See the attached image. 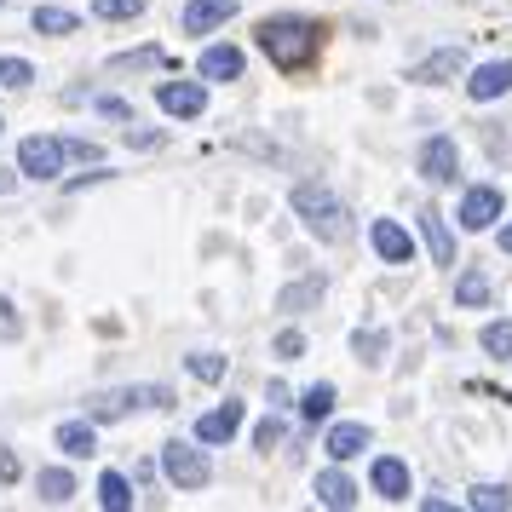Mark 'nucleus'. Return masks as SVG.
<instances>
[{"label":"nucleus","mask_w":512,"mask_h":512,"mask_svg":"<svg viewBox=\"0 0 512 512\" xmlns=\"http://www.w3.org/2000/svg\"><path fill=\"white\" fill-rule=\"evenodd\" d=\"M317 41H323V29L311 18H265L259 24V47L277 70H305L317 58Z\"/></svg>","instance_id":"nucleus-1"},{"label":"nucleus","mask_w":512,"mask_h":512,"mask_svg":"<svg viewBox=\"0 0 512 512\" xmlns=\"http://www.w3.org/2000/svg\"><path fill=\"white\" fill-rule=\"evenodd\" d=\"M294 213L305 219V231L317 236V242H346L351 219H346V202L334 196V190L323 185V179H305V185H294Z\"/></svg>","instance_id":"nucleus-2"},{"label":"nucleus","mask_w":512,"mask_h":512,"mask_svg":"<svg viewBox=\"0 0 512 512\" xmlns=\"http://www.w3.org/2000/svg\"><path fill=\"white\" fill-rule=\"evenodd\" d=\"M162 466H167V478L179 489H202L213 478V466H208V455L196 449V443H185V438H173V443H162Z\"/></svg>","instance_id":"nucleus-3"},{"label":"nucleus","mask_w":512,"mask_h":512,"mask_svg":"<svg viewBox=\"0 0 512 512\" xmlns=\"http://www.w3.org/2000/svg\"><path fill=\"white\" fill-rule=\"evenodd\" d=\"M18 173H29V179H58L64 173V139H24L18 144Z\"/></svg>","instance_id":"nucleus-4"},{"label":"nucleus","mask_w":512,"mask_h":512,"mask_svg":"<svg viewBox=\"0 0 512 512\" xmlns=\"http://www.w3.org/2000/svg\"><path fill=\"white\" fill-rule=\"evenodd\" d=\"M156 104H162L167 116H202L208 110V93H202V81H162L156 87Z\"/></svg>","instance_id":"nucleus-5"},{"label":"nucleus","mask_w":512,"mask_h":512,"mask_svg":"<svg viewBox=\"0 0 512 512\" xmlns=\"http://www.w3.org/2000/svg\"><path fill=\"white\" fill-rule=\"evenodd\" d=\"M420 173H426L432 185H455V179H461L455 139H426V150H420Z\"/></svg>","instance_id":"nucleus-6"},{"label":"nucleus","mask_w":512,"mask_h":512,"mask_svg":"<svg viewBox=\"0 0 512 512\" xmlns=\"http://www.w3.org/2000/svg\"><path fill=\"white\" fill-rule=\"evenodd\" d=\"M369 242H374V254L386 259V265H409V259H415V242H409V231H403L397 219H374Z\"/></svg>","instance_id":"nucleus-7"},{"label":"nucleus","mask_w":512,"mask_h":512,"mask_svg":"<svg viewBox=\"0 0 512 512\" xmlns=\"http://www.w3.org/2000/svg\"><path fill=\"white\" fill-rule=\"evenodd\" d=\"M466 93H472V104L507 98L512 93V64H507V58H501V64H478V70L466 75Z\"/></svg>","instance_id":"nucleus-8"},{"label":"nucleus","mask_w":512,"mask_h":512,"mask_svg":"<svg viewBox=\"0 0 512 512\" xmlns=\"http://www.w3.org/2000/svg\"><path fill=\"white\" fill-rule=\"evenodd\" d=\"M495 219H501V190L478 185V190H466L461 196V225L466 231H489Z\"/></svg>","instance_id":"nucleus-9"},{"label":"nucleus","mask_w":512,"mask_h":512,"mask_svg":"<svg viewBox=\"0 0 512 512\" xmlns=\"http://www.w3.org/2000/svg\"><path fill=\"white\" fill-rule=\"evenodd\" d=\"M236 426H242V403H219L196 420V443H231Z\"/></svg>","instance_id":"nucleus-10"},{"label":"nucleus","mask_w":512,"mask_h":512,"mask_svg":"<svg viewBox=\"0 0 512 512\" xmlns=\"http://www.w3.org/2000/svg\"><path fill=\"white\" fill-rule=\"evenodd\" d=\"M236 6H242V0H185V29L190 35H208V29H219L225 18H236Z\"/></svg>","instance_id":"nucleus-11"},{"label":"nucleus","mask_w":512,"mask_h":512,"mask_svg":"<svg viewBox=\"0 0 512 512\" xmlns=\"http://www.w3.org/2000/svg\"><path fill=\"white\" fill-rule=\"evenodd\" d=\"M311 495H317V501H323V507H357V484H351L346 472H340V461L328 466V472H317V484H311Z\"/></svg>","instance_id":"nucleus-12"},{"label":"nucleus","mask_w":512,"mask_h":512,"mask_svg":"<svg viewBox=\"0 0 512 512\" xmlns=\"http://www.w3.org/2000/svg\"><path fill=\"white\" fill-rule=\"evenodd\" d=\"M374 443V432L369 426H357V420H340V426H334V432H328V455H334V461H357V455H363V449H369Z\"/></svg>","instance_id":"nucleus-13"},{"label":"nucleus","mask_w":512,"mask_h":512,"mask_svg":"<svg viewBox=\"0 0 512 512\" xmlns=\"http://www.w3.org/2000/svg\"><path fill=\"white\" fill-rule=\"evenodd\" d=\"M420 242L432 248V265H455V236H449V225H443V213H420Z\"/></svg>","instance_id":"nucleus-14"},{"label":"nucleus","mask_w":512,"mask_h":512,"mask_svg":"<svg viewBox=\"0 0 512 512\" xmlns=\"http://www.w3.org/2000/svg\"><path fill=\"white\" fill-rule=\"evenodd\" d=\"M323 294H328V277H323V271H311L305 282H288V288H282L277 311H305V305H317Z\"/></svg>","instance_id":"nucleus-15"},{"label":"nucleus","mask_w":512,"mask_h":512,"mask_svg":"<svg viewBox=\"0 0 512 512\" xmlns=\"http://www.w3.org/2000/svg\"><path fill=\"white\" fill-rule=\"evenodd\" d=\"M196 70H202V81H236V75H242V52L236 47H208Z\"/></svg>","instance_id":"nucleus-16"},{"label":"nucleus","mask_w":512,"mask_h":512,"mask_svg":"<svg viewBox=\"0 0 512 512\" xmlns=\"http://www.w3.org/2000/svg\"><path fill=\"white\" fill-rule=\"evenodd\" d=\"M374 489H380L386 501H403V495H409V466L392 461V455H380V461H374Z\"/></svg>","instance_id":"nucleus-17"},{"label":"nucleus","mask_w":512,"mask_h":512,"mask_svg":"<svg viewBox=\"0 0 512 512\" xmlns=\"http://www.w3.org/2000/svg\"><path fill=\"white\" fill-rule=\"evenodd\" d=\"M455 70H466V52H461V47H443V52H432V58H426V64L415 70V81L438 87L443 75H455Z\"/></svg>","instance_id":"nucleus-18"},{"label":"nucleus","mask_w":512,"mask_h":512,"mask_svg":"<svg viewBox=\"0 0 512 512\" xmlns=\"http://www.w3.org/2000/svg\"><path fill=\"white\" fill-rule=\"evenodd\" d=\"M58 449H64V455H75V461H87V455L98 449L93 426H87V420H70V426H58Z\"/></svg>","instance_id":"nucleus-19"},{"label":"nucleus","mask_w":512,"mask_h":512,"mask_svg":"<svg viewBox=\"0 0 512 512\" xmlns=\"http://www.w3.org/2000/svg\"><path fill=\"white\" fill-rule=\"evenodd\" d=\"M35 489H41V501H47V507H64V501L75 495V478L64 472V466H47V472L35 478Z\"/></svg>","instance_id":"nucleus-20"},{"label":"nucleus","mask_w":512,"mask_h":512,"mask_svg":"<svg viewBox=\"0 0 512 512\" xmlns=\"http://www.w3.org/2000/svg\"><path fill=\"white\" fill-rule=\"evenodd\" d=\"M98 501H104V512H127V507H133L127 478H121V472H104V478H98Z\"/></svg>","instance_id":"nucleus-21"},{"label":"nucleus","mask_w":512,"mask_h":512,"mask_svg":"<svg viewBox=\"0 0 512 512\" xmlns=\"http://www.w3.org/2000/svg\"><path fill=\"white\" fill-rule=\"evenodd\" d=\"M35 29H41V35H75L81 18H75L70 6H41V12H35Z\"/></svg>","instance_id":"nucleus-22"},{"label":"nucleus","mask_w":512,"mask_h":512,"mask_svg":"<svg viewBox=\"0 0 512 512\" xmlns=\"http://www.w3.org/2000/svg\"><path fill=\"white\" fill-rule=\"evenodd\" d=\"M185 369L202 380V386H213V380H225V357L219 351H196V357H185Z\"/></svg>","instance_id":"nucleus-23"},{"label":"nucleus","mask_w":512,"mask_h":512,"mask_svg":"<svg viewBox=\"0 0 512 512\" xmlns=\"http://www.w3.org/2000/svg\"><path fill=\"white\" fill-rule=\"evenodd\" d=\"M478 340H484V351H489V357H501V363H512V323H489L484 334H478Z\"/></svg>","instance_id":"nucleus-24"},{"label":"nucleus","mask_w":512,"mask_h":512,"mask_svg":"<svg viewBox=\"0 0 512 512\" xmlns=\"http://www.w3.org/2000/svg\"><path fill=\"white\" fill-rule=\"evenodd\" d=\"M29 81H35V64H24V58H0V87L24 93Z\"/></svg>","instance_id":"nucleus-25"},{"label":"nucleus","mask_w":512,"mask_h":512,"mask_svg":"<svg viewBox=\"0 0 512 512\" xmlns=\"http://www.w3.org/2000/svg\"><path fill=\"white\" fill-rule=\"evenodd\" d=\"M386 346H392V340H386V334H380V328H363V334H357V340H351V351H357V357H363V363H380V357H386Z\"/></svg>","instance_id":"nucleus-26"},{"label":"nucleus","mask_w":512,"mask_h":512,"mask_svg":"<svg viewBox=\"0 0 512 512\" xmlns=\"http://www.w3.org/2000/svg\"><path fill=\"white\" fill-rule=\"evenodd\" d=\"M472 507L501 512V507H512V489L507 484H478V489H472Z\"/></svg>","instance_id":"nucleus-27"},{"label":"nucleus","mask_w":512,"mask_h":512,"mask_svg":"<svg viewBox=\"0 0 512 512\" xmlns=\"http://www.w3.org/2000/svg\"><path fill=\"white\" fill-rule=\"evenodd\" d=\"M455 300H461V305H484V300H489V277L466 271V277L455 282Z\"/></svg>","instance_id":"nucleus-28"},{"label":"nucleus","mask_w":512,"mask_h":512,"mask_svg":"<svg viewBox=\"0 0 512 512\" xmlns=\"http://www.w3.org/2000/svg\"><path fill=\"white\" fill-rule=\"evenodd\" d=\"M300 409H305V420H323L328 409H334V386H311V392L300 397Z\"/></svg>","instance_id":"nucleus-29"},{"label":"nucleus","mask_w":512,"mask_h":512,"mask_svg":"<svg viewBox=\"0 0 512 512\" xmlns=\"http://www.w3.org/2000/svg\"><path fill=\"white\" fill-rule=\"evenodd\" d=\"M93 12L98 18H139L144 0H93Z\"/></svg>","instance_id":"nucleus-30"},{"label":"nucleus","mask_w":512,"mask_h":512,"mask_svg":"<svg viewBox=\"0 0 512 512\" xmlns=\"http://www.w3.org/2000/svg\"><path fill=\"white\" fill-rule=\"evenodd\" d=\"M282 432H288V426H282V420L271 415V420H259V432H254V443H259V449H277V443H282Z\"/></svg>","instance_id":"nucleus-31"},{"label":"nucleus","mask_w":512,"mask_h":512,"mask_svg":"<svg viewBox=\"0 0 512 512\" xmlns=\"http://www.w3.org/2000/svg\"><path fill=\"white\" fill-rule=\"evenodd\" d=\"M277 357H305V334L300 328H282L277 334Z\"/></svg>","instance_id":"nucleus-32"},{"label":"nucleus","mask_w":512,"mask_h":512,"mask_svg":"<svg viewBox=\"0 0 512 512\" xmlns=\"http://www.w3.org/2000/svg\"><path fill=\"white\" fill-rule=\"evenodd\" d=\"M98 110H104L110 121H127V104H121V98H98Z\"/></svg>","instance_id":"nucleus-33"},{"label":"nucleus","mask_w":512,"mask_h":512,"mask_svg":"<svg viewBox=\"0 0 512 512\" xmlns=\"http://www.w3.org/2000/svg\"><path fill=\"white\" fill-rule=\"evenodd\" d=\"M0 478H6V484L18 478V455H12V449H0Z\"/></svg>","instance_id":"nucleus-34"},{"label":"nucleus","mask_w":512,"mask_h":512,"mask_svg":"<svg viewBox=\"0 0 512 512\" xmlns=\"http://www.w3.org/2000/svg\"><path fill=\"white\" fill-rule=\"evenodd\" d=\"M127 144L133 150H150V144H162V133H127Z\"/></svg>","instance_id":"nucleus-35"},{"label":"nucleus","mask_w":512,"mask_h":512,"mask_svg":"<svg viewBox=\"0 0 512 512\" xmlns=\"http://www.w3.org/2000/svg\"><path fill=\"white\" fill-rule=\"evenodd\" d=\"M501 248H507V254H512V225H501Z\"/></svg>","instance_id":"nucleus-36"},{"label":"nucleus","mask_w":512,"mask_h":512,"mask_svg":"<svg viewBox=\"0 0 512 512\" xmlns=\"http://www.w3.org/2000/svg\"><path fill=\"white\" fill-rule=\"evenodd\" d=\"M6 190H12V173H0V196H6Z\"/></svg>","instance_id":"nucleus-37"},{"label":"nucleus","mask_w":512,"mask_h":512,"mask_svg":"<svg viewBox=\"0 0 512 512\" xmlns=\"http://www.w3.org/2000/svg\"><path fill=\"white\" fill-rule=\"evenodd\" d=\"M0 127H6V121H0Z\"/></svg>","instance_id":"nucleus-38"}]
</instances>
